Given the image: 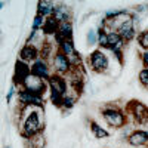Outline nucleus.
Wrapping results in <instances>:
<instances>
[{"label":"nucleus","mask_w":148,"mask_h":148,"mask_svg":"<svg viewBox=\"0 0 148 148\" xmlns=\"http://www.w3.org/2000/svg\"><path fill=\"white\" fill-rule=\"evenodd\" d=\"M136 42L138 45L141 46V49H144V52L148 51V28L147 30H142L138 33L136 36Z\"/></svg>","instance_id":"22"},{"label":"nucleus","mask_w":148,"mask_h":148,"mask_svg":"<svg viewBox=\"0 0 148 148\" xmlns=\"http://www.w3.org/2000/svg\"><path fill=\"white\" fill-rule=\"evenodd\" d=\"M31 74H34V76L37 77H40L43 80H49V77L53 74L52 71V67H51V62H47V61L39 58V59H36L34 62L31 64Z\"/></svg>","instance_id":"9"},{"label":"nucleus","mask_w":148,"mask_h":148,"mask_svg":"<svg viewBox=\"0 0 148 148\" xmlns=\"http://www.w3.org/2000/svg\"><path fill=\"white\" fill-rule=\"evenodd\" d=\"M79 96H80V93L74 92V90L68 92V93L64 96V102H62V108H61V110H71V108L74 107V104L77 102Z\"/></svg>","instance_id":"19"},{"label":"nucleus","mask_w":148,"mask_h":148,"mask_svg":"<svg viewBox=\"0 0 148 148\" xmlns=\"http://www.w3.org/2000/svg\"><path fill=\"white\" fill-rule=\"evenodd\" d=\"M138 79H139V83L144 89L148 90V70L147 68H142L138 74Z\"/></svg>","instance_id":"26"},{"label":"nucleus","mask_w":148,"mask_h":148,"mask_svg":"<svg viewBox=\"0 0 148 148\" xmlns=\"http://www.w3.org/2000/svg\"><path fill=\"white\" fill-rule=\"evenodd\" d=\"M141 61H142L144 68H148V51L142 52V55H141Z\"/></svg>","instance_id":"29"},{"label":"nucleus","mask_w":148,"mask_h":148,"mask_svg":"<svg viewBox=\"0 0 148 148\" xmlns=\"http://www.w3.org/2000/svg\"><path fill=\"white\" fill-rule=\"evenodd\" d=\"M88 64L93 73L104 74L110 68V58L105 53V51H102V49H95V51L90 52V55L88 58Z\"/></svg>","instance_id":"4"},{"label":"nucleus","mask_w":148,"mask_h":148,"mask_svg":"<svg viewBox=\"0 0 148 148\" xmlns=\"http://www.w3.org/2000/svg\"><path fill=\"white\" fill-rule=\"evenodd\" d=\"M53 18H55L59 24H62V22H71V19H73V12H71V9H70L65 3H56Z\"/></svg>","instance_id":"14"},{"label":"nucleus","mask_w":148,"mask_h":148,"mask_svg":"<svg viewBox=\"0 0 148 148\" xmlns=\"http://www.w3.org/2000/svg\"><path fill=\"white\" fill-rule=\"evenodd\" d=\"M98 46L99 49H108V33L105 31V28H98Z\"/></svg>","instance_id":"21"},{"label":"nucleus","mask_w":148,"mask_h":148,"mask_svg":"<svg viewBox=\"0 0 148 148\" xmlns=\"http://www.w3.org/2000/svg\"><path fill=\"white\" fill-rule=\"evenodd\" d=\"M22 125L19 133L24 139H31L43 132V108H21Z\"/></svg>","instance_id":"1"},{"label":"nucleus","mask_w":148,"mask_h":148,"mask_svg":"<svg viewBox=\"0 0 148 148\" xmlns=\"http://www.w3.org/2000/svg\"><path fill=\"white\" fill-rule=\"evenodd\" d=\"M16 88H18V86H16V84H14V83H12V86H10V89H9V93H8V96H6V99H8V102H10V101H12V98H14V95H15V93H18V92H15V90H16Z\"/></svg>","instance_id":"27"},{"label":"nucleus","mask_w":148,"mask_h":148,"mask_svg":"<svg viewBox=\"0 0 148 148\" xmlns=\"http://www.w3.org/2000/svg\"><path fill=\"white\" fill-rule=\"evenodd\" d=\"M89 127H90V132H92V135L96 138V139H105V138H108L110 136V133H108V130H105L102 126H99L96 121H90L89 123Z\"/></svg>","instance_id":"17"},{"label":"nucleus","mask_w":148,"mask_h":148,"mask_svg":"<svg viewBox=\"0 0 148 148\" xmlns=\"http://www.w3.org/2000/svg\"><path fill=\"white\" fill-rule=\"evenodd\" d=\"M120 42H123V39L120 37L119 33H116V31L108 33V51H110V49H113V47H116Z\"/></svg>","instance_id":"23"},{"label":"nucleus","mask_w":148,"mask_h":148,"mask_svg":"<svg viewBox=\"0 0 148 148\" xmlns=\"http://www.w3.org/2000/svg\"><path fill=\"white\" fill-rule=\"evenodd\" d=\"M53 40H55V45H58V46L61 43H64L65 40H73V24L71 22L59 24L58 31L53 36Z\"/></svg>","instance_id":"13"},{"label":"nucleus","mask_w":148,"mask_h":148,"mask_svg":"<svg viewBox=\"0 0 148 148\" xmlns=\"http://www.w3.org/2000/svg\"><path fill=\"white\" fill-rule=\"evenodd\" d=\"M86 43L89 46H98V30H89L86 34Z\"/></svg>","instance_id":"24"},{"label":"nucleus","mask_w":148,"mask_h":148,"mask_svg":"<svg viewBox=\"0 0 148 148\" xmlns=\"http://www.w3.org/2000/svg\"><path fill=\"white\" fill-rule=\"evenodd\" d=\"M5 148H10V147H8V145H6V147H5Z\"/></svg>","instance_id":"30"},{"label":"nucleus","mask_w":148,"mask_h":148,"mask_svg":"<svg viewBox=\"0 0 148 148\" xmlns=\"http://www.w3.org/2000/svg\"><path fill=\"white\" fill-rule=\"evenodd\" d=\"M18 102L21 108H43L45 105V96L28 92L25 89H18Z\"/></svg>","instance_id":"5"},{"label":"nucleus","mask_w":148,"mask_h":148,"mask_svg":"<svg viewBox=\"0 0 148 148\" xmlns=\"http://www.w3.org/2000/svg\"><path fill=\"white\" fill-rule=\"evenodd\" d=\"M21 88L28 90V92H33V93L45 96V92L49 89V86H47V82L46 80L34 76V74H30V76L21 83Z\"/></svg>","instance_id":"6"},{"label":"nucleus","mask_w":148,"mask_h":148,"mask_svg":"<svg viewBox=\"0 0 148 148\" xmlns=\"http://www.w3.org/2000/svg\"><path fill=\"white\" fill-rule=\"evenodd\" d=\"M117 12H119V10H116V9H114V10H107L105 14H104V18H102V19H105V21L113 19V18L117 15Z\"/></svg>","instance_id":"28"},{"label":"nucleus","mask_w":148,"mask_h":148,"mask_svg":"<svg viewBox=\"0 0 148 148\" xmlns=\"http://www.w3.org/2000/svg\"><path fill=\"white\" fill-rule=\"evenodd\" d=\"M45 22H46V18H43V16L39 15V14H36V16H34V19H33V30H34V31L43 30Z\"/></svg>","instance_id":"25"},{"label":"nucleus","mask_w":148,"mask_h":148,"mask_svg":"<svg viewBox=\"0 0 148 148\" xmlns=\"http://www.w3.org/2000/svg\"><path fill=\"white\" fill-rule=\"evenodd\" d=\"M47 86H49V93H56L61 96H65L68 93V82L64 76L59 74H52L47 80Z\"/></svg>","instance_id":"8"},{"label":"nucleus","mask_w":148,"mask_h":148,"mask_svg":"<svg viewBox=\"0 0 148 148\" xmlns=\"http://www.w3.org/2000/svg\"><path fill=\"white\" fill-rule=\"evenodd\" d=\"M40 58V49L34 46V45H24L21 47V51H19V56L18 59L24 61V62H27V64H33L36 59H39Z\"/></svg>","instance_id":"12"},{"label":"nucleus","mask_w":148,"mask_h":148,"mask_svg":"<svg viewBox=\"0 0 148 148\" xmlns=\"http://www.w3.org/2000/svg\"><path fill=\"white\" fill-rule=\"evenodd\" d=\"M101 117L105 120V123L110 127H114V129H123L129 123L126 110L113 104H107L101 108Z\"/></svg>","instance_id":"2"},{"label":"nucleus","mask_w":148,"mask_h":148,"mask_svg":"<svg viewBox=\"0 0 148 148\" xmlns=\"http://www.w3.org/2000/svg\"><path fill=\"white\" fill-rule=\"evenodd\" d=\"M58 27H59V22L52 16V18H47L46 22H45V27H43V34L45 36H55L56 31H58Z\"/></svg>","instance_id":"18"},{"label":"nucleus","mask_w":148,"mask_h":148,"mask_svg":"<svg viewBox=\"0 0 148 148\" xmlns=\"http://www.w3.org/2000/svg\"><path fill=\"white\" fill-rule=\"evenodd\" d=\"M31 74V64H27L24 61L18 59L15 62V73H14V84L21 88V83Z\"/></svg>","instance_id":"10"},{"label":"nucleus","mask_w":148,"mask_h":148,"mask_svg":"<svg viewBox=\"0 0 148 148\" xmlns=\"http://www.w3.org/2000/svg\"><path fill=\"white\" fill-rule=\"evenodd\" d=\"M56 51H58V47L55 49V45L51 40H46L42 45V47H40V58L45 59V61H47V62H51L53 55L56 53Z\"/></svg>","instance_id":"16"},{"label":"nucleus","mask_w":148,"mask_h":148,"mask_svg":"<svg viewBox=\"0 0 148 148\" xmlns=\"http://www.w3.org/2000/svg\"><path fill=\"white\" fill-rule=\"evenodd\" d=\"M126 113L129 120L133 121V125L136 126H147L148 125V107L138 101V99H132L126 104Z\"/></svg>","instance_id":"3"},{"label":"nucleus","mask_w":148,"mask_h":148,"mask_svg":"<svg viewBox=\"0 0 148 148\" xmlns=\"http://www.w3.org/2000/svg\"><path fill=\"white\" fill-rule=\"evenodd\" d=\"M58 51L62 52V53L68 58V56H71V55L76 53L77 49H76V46H74V42H73V40H65L64 43H61V45L58 46Z\"/></svg>","instance_id":"20"},{"label":"nucleus","mask_w":148,"mask_h":148,"mask_svg":"<svg viewBox=\"0 0 148 148\" xmlns=\"http://www.w3.org/2000/svg\"><path fill=\"white\" fill-rule=\"evenodd\" d=\"M55 8L56 5L53 2H49V0H40L37 3V14L42 15L43 18H52L55 14Z\"/></svg>","instance_id":"15"},{"label":"nucleus","mask_w":148,"mask_h":148,"mask_svg":"<svg viewBox=\"0 0 148 148\" xmlns=\"http://www.w3.org/2000/svg\"><path fill=\"white\" fill-rule=\"evenodd\" d=\"M51 67H52L53 74H59V76H64V77L73 70L68 58L59 51H56V53L53 55V58L51 61Z\"/></svg>","instance_id":"7"},{"label":"nucleus","mask_w":148,"mask_h":148,"mask_svg":"<svg viewBox=\"0 0 148 148\" xmlns=\"http://www.w3.org/2000/svg\"><path fill=\"white\" fill-rule=\"evenodd\" d=\"M127 144L133 148H148V130L133 129L127 138Z\"/></svg>","instance_id":"11"}]
</instances>
